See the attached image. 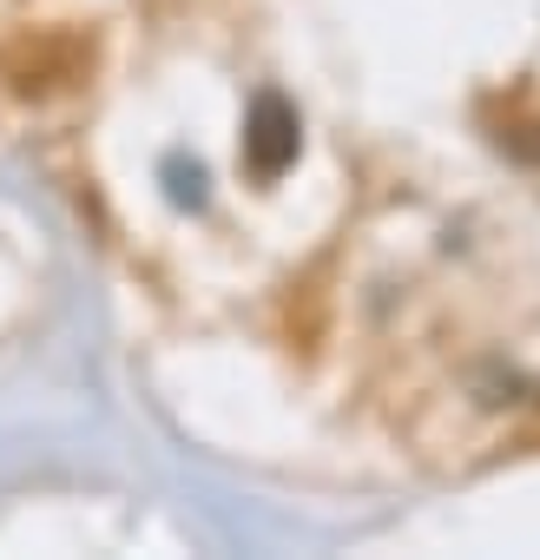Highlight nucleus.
<instances>
[{"mask_svg": "<svg viewBox=\"0 0 540 560\" xmlns=\"http://www.w3.org/2000/svg\"><path fill=\"white\" fill-rule=\"evenodd\" d=\"M297 159V113L284 93H257L250 119H244V172L257 185H278Z\"/></svg>", "mask_w": 540, "mask_h": 560, "instance_id": "1", "label": "nucleus"}]
</instances>
